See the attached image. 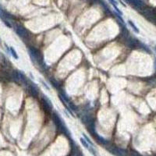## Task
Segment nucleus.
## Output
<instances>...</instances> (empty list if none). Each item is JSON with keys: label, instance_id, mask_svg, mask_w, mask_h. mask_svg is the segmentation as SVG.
<instances>
[{"label": "nucleus", "instance_id": "obj_1", "mask_svg": "<svg viewBox=\"0 0 156 156\" xmlns=\"http://www.w3.org/2000/svg\"><path fill=\"white\" fill-rule=\"evenodd\" d=\"M110 152L112 154L116 155V156H126V152L122 149H120V148H112V149H109Z\"/></svg>", "mask_w": 156, "mask_h": 156}, {"label": "nucleus", "instance_id": "obj_2", "mask_svg": "<svg viewBox=\"0 0 156 156\" xmlns=\"http://www.w3.org/2000/svg\"><path fill=\"white\" fill-rule=\"evenodd\" d=\"M80 142L82 143V144H83L84 147H85L87 149H88V150L90 149V147L93 146V145H90V144H89V143H88V142L85 139H84V138H80Z\"/></svg>", "mask_w": 156, "mask_h": 156}, {"label": "nucleus", "instance_id": "obj_3", "mask_svg": "<svg viewBox=\"0 0 156 156\" xmlns=\"http://www.w3.org/2000/svg\"><path fill=\"white\" fill-rule=\"evenodd\" d=\"M7 48H8V50H9V52H10L12 56H14L15 58H16V60H17V58H18V56H17V54H16V51L14 50V48H12V47H10V48L7 47Z\"/></svg>", "mask_w": 156, "mask_h": 156}, {"label": "nucleus", "instance_id": "obj_4", "mask_svg": "<svg viewBox=\"0 0 156 156\" xmlns=\"http://www.w3.org/2000/svg\"><path fill=\"white\" fill-rule=\"evenodd\" d=\"M129 24H130V25L131 27L133 28V29L134 30V31L136 32V33H139V30H138V28L136 27V26L134 25V24L132 21H130H130H129Z\"/></svg>", "mask_w": 156, "mask_h": 156}, {"label": "nucleus", "instance_id": "obj_5", "mask_svg": "<svg viewBox=\"0 0 156 156\" xmlns=\"http://www.w3.org/2000/svg\"><path fill=\"white\" fill-rule=\"evenodd\" d=\"M130 156H141L140 154H139L138 152H132Z\"/></svg>", "mask_w": 156, "mask_h": 156}]
</instances>
